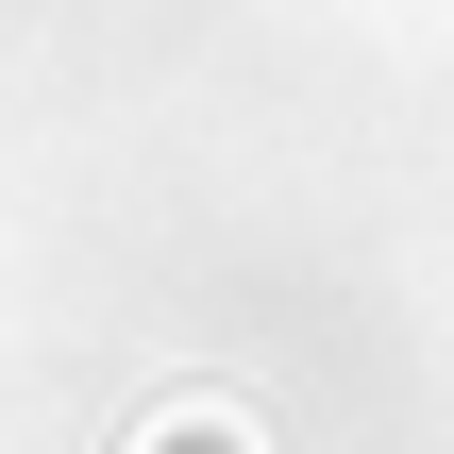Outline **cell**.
Here are the masks:
<instances>
[{
    "label": "cell",
    "mask_w": 454,
    "mask_h": 454,
    "mask_svg": "<svg viewBox=\"0 0 454 454\" xmlns=\"http://www.w3.org/2000/svg\"><path fill=\"white\" fill-rule=\"evenodd\" d=\"M135 454H270V438H253L236 404H168V421H152V438H135Z\"/></svg>",
    "instance_id": "obj_1"
}]
</instances>
